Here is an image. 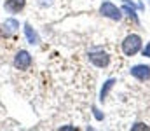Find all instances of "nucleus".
<instances>
[{
    "mask_svg": "<svg viewBox=\"0 0 150 131\" xmlns=\"http://www.w3.org/2000/svg\"><path fill=\"white\" fill-rule=\"evenodd\" d=\"M25 33H26V37H28V40L30 44H38V35L37 32L30 26V25H25Z\"/></svg>",
    "mask_w": 150,
    "mask_h": 131,
    "instance_id": "nucleus-7",
    "label": "nucleus"
},
{
    "mask_svg": "<svg viewBox=\"0 0 150 131\" xmlns=\"http://www.w3.org/2000/svg\"><path fill=\"white\" fill-rule=\"evenodd\" d=\"M113 84H115V81H113V79H110V81H107V82H105V86H103V89H101V100H105V98L108 96V93H110V89L113 87Z\"/></svg>",
    "mask_w": 150,
    "mask_h": 131,
    "instance_id": "nucleus-8",
    "label": "nucleus"
},
{
    "mask_svg": "<svg viewBox=\"0 0 150 131\" xmlns=\"http://www.w3.org/2000/svg\"><path fill=\"white\" fill-rule=\"evenodd\" d=\"M25 7V0H7L5 2V9L11 12H19Z\"/></svg>",
    "mask_w": 150,
    "mask_h": 131,
    "instance_id": "nucleus-6",
    "label": "nucleus"
},
{
    "mask_svg": "<svg viewBox=\"0 0 150 131\" xmlns=\"http://www.w3.org/2000/svg\"><path fill=\"white\" fill-rule=\"evenodd\" d=\"M143 56H147V58H150V42L145 45V49H143Z\"/></svg>",
    "mask_w": 150,
    "mask_h": 131,
    "instance_id": "nucleus-10",
    "label": "nucleus"
},
{
    "mask_svg": "<svg viewBox=\"0 0 150 131\" xmlns=\"http://www.w3.org/2000/svg\"><path fill=\"white\" fill-rule=\"evenodd\" d=\"M131 75L136 77L138 81H147V79H150V67H147V65H136V67L131 68Z\"/></svg>",
    "mask_w": 150,
    "mask_h": 131,
    "instance_id": "nucleus-5",
    "label": "nucleus"
},
{
    "mask_svg": "<svg viewBox=\"0 0 150 131\" xmlns=\"http://www.w3.org/2000/svg\"><path fill=\"white\" fill-rule=\"evenodd\" d=\"M89 59H91V63H94L96 67L103 68V67H107V65H108L110 56H108L105 51H94V52H89Z\"/></svg>",
    "mask_w": 150,
    "mask_h": 131,
    "instance_id": "nucleus-3",
    "label": "nucleus"
},
{
    "mask_svg": "<svg viewBox=\"0 0 150 131\" xmlns=\"http://www.w3.org/2000/svg\"><path fill=\"white\" fill-rule=\"evenodd\" d=\"M124 11L127 12V16H131L133 19H136V14H134V11H133V9H129V7H124Z\"/></svg>",
    "mask_w": 150,
    "mask_h": 131,
    "instance_id": "nucleus-9",
    "label": "nucleus"
},
{
    "mask_svg": "<svg viewBox=\"0 0 150 131\" xmlns=\"http://www.w3.org/2000/svg\"><path fill=\"white\" fill-rule=\"evenodd\" d=\"M30 65H32V56H30V52H28V51H19V52L16 54V58H14V67L19 68V70H25V68H28Z\"/></svg>",
    "mask_w": 150,
    "mask_h": 131,
    "instance_id": "nucleus-4",
    "label": "nucleus"
},
{
    "mask_svg": "<svg viewBox=\"0 0 150 131\" xmlns=\"http://www.w3.org/2000/svg\"><path fill=\"white\" fill-rule=\"evenodd\" d=\"M133 130H149V126H145V124H142V123H138L136 126H133Z\"/></svg>",
    "mask_w": 150,
    "mask_h": 131,
    "instance_id": "nucleus-11",
    "label": "nucleus"
},
{
    "mask_svg": "<svg viewBox=\"0 0 150 131\" xmlns=\"http://www.w3.org/2000/svg\"><path fill=\"white\" fill-rule=\"evenodd\" d=\"M142 49V37L136 35V33H131L124 39L122 42V51L126 56H134L138 51Z\"/></svg>",
    "mask_w": 150,
    "mask_h": 131,
    "instance_id": "nucleus-1",
    "label": "nucleus"
},
{
    "mask_svg": "<svg viewBox=\"0 0 150 131\" xmlns=\"http://www.w3.org/2000/svg\"><path fill=\"white\" fill-rule=\"evenodd\" d=\"M100 12H101L105 18H110L113 21H119V19L122 18V11H120L117 5H113L112 2H103L101 7H100Z\"/></svg>",
    "mask_w": 150,
    "mask_h": 131,
    "instance_id": "nucleus-2",
    "label": "nucleus"
}]
</instances>
